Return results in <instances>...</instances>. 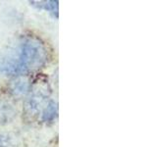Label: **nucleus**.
I'll return each instance as SVG.
<instances>
[{"label":"nucleus","instance_id":"nucleus-1","mask_svg":"<svg viewBox=\"0 0 157 147\" xmlns=\"http://www.w3.org/2000/svg\"><path fill=\"white\" fill-rule=\"evenodd\" d=\"M46 60V48L39 39L23 37L0 57V71L11 76L26 75L43 66Z\"/></svg>","mask_w":157,"mask_h":147},{"label":"nucleus","instance_id":"nucleus-4","mask_svg":"<svg viewBox=\"0 0 157 147\" xmlns=\"http://www.w3.org/2000/svg\"><path fill=\"white\" fill-rule=\"evenodd\" d=\"M29 88V85L27 81H25L24 80H19L16 85H15L13 90L15 91L16 94H24V93H26L27 90Z\"/></svg>","mask_w":157,"mask_h":147},{"label":"nucleus","instance_id":"nucleus-3","mask_svg":"<svg viewBox=\"0 0 157 147\" xmlns=\"http://www.w3.org/2000/svg\"><path fill=\"white\" fill-rule=\"evenodd\" d=\"M57 115V105L54 101H50L48 103L47 107L45 110L43 111L42 114V120L44 122H49L52 121Z\"/></svg>","mask_w":157,"mask_h":147},{"label":"nucleus","instance_id":"nucleus-2","mask_svg":"<svg viewBox=\"0 0 157 147\" xmlns=\"http://www.w3.org/2000/svg\"><path fill=\"white\" fill-rule=\"evenodd\" d=\"M31 4L52 13L56 17L58 16V1H32Z\"/></svg>","mask_w":157,"mask_h":147}]
</instances>
